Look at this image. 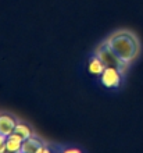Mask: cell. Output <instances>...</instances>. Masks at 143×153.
<instances>
[{"label":"cell","instance_id":"9","mask_svg":"<svg viewBox=\"0 0 143 153\" xmlns=\"http://www.w3.org/2000/svg\"><path fill=\"white\" fill-rule=\"evenodd\" d=\"M6 139H7V137H4L3 134H0V153L6 152Z\"/></svg>","mask_w":143,"mask_h":153},{"label":"cell","instance_id":"10","mask_svg":"<svg viewBox=\"0 0 143 153\" xmlns=\"http://www.w3.org/2000/svg\"><path fill=\"white\" fill-rule=\"evenodd\" d=\"M65 153H81L79 149H65L64 150Z\"/></svg>","mask_w":143,"mask_h":153},{"label":"cell","instance_id":"3","mask_svg":"<svg viewBox=\"0 0 143 153\" xmlns=\"http://www.w3.org/2000/svg\"><path fill=\"white\" fill-rule=\"evenodd\" d=\"M121 71L114 67H106L103 74L100 75V81L106 88H118L121 84Z\"/></svg>","mask_w":143,"mask_h":153},{"label":"cell","instance_id":"8","mask_svg":"<svg viewBox=\"0 0 143 153\" xmlns=\"http://www.w3.org/2000/svg\"><path fill=\"white\" fill-rule=\"evenodd\" d=\"M14 132L17 134V135H20L22 139H27V138L32 137V129L29 128L28 125L22 124V123H17L16 125V129H14Z\"/></svg>","mask_w":143,"mask_h":153},{"label":"cell","instance_id":"5","mask_svg":"<svg viewBox=\"0 0 143 153\" xmlns=\"http://www.w3.org/2000/svg\"><path fill=\"white\" fill-rule=\"evenodd\" d=\"M17 125V121L14 117L8 114H0V134H3L4 137H8L14 132Z\"/></svg>","mask_w":143,"mask_h":153},{"label":"cell","instance_id":"4","mask_svg":"<svg viewBox=\"0 0 143 153\" xmlns=\"http://www.w3.org/2000/svg\"><path fill=\"white\" fill-rule=\"evenodd\" d=\"M43 150H44L43 142L40 141L39 138L33 137V135L24 139L22 148H21L22 153H43Z\"/></svg>","mask_w":143,"mask_h":153},{"label":"cell","instance_id":"1","mask_svg":"<svg viewBox=\"0 0 143 153\" xmlns=\"http://www.w3.org/2000/svg\"><path fill=\"white\" fill-rule=\"evenodd\" d=\"M107 43L125 63H131L138 56V52H139L138 40L129 32L115 33L107 40Z\"/></svg>","mask_w":143,"mask_h":153},{"label":"cell","instance_id":"6","mask_svg":"<svg viewBox=\"0 0 143 153\" xmlns=\"http://www.w3.org/2000/svg\"><path fill=\"white\" fill-rule=\"evenodd\" d=\"M22 142H24V139H22L20 135H17L16 132H13L11 135H8L7 139H6V149H7V152H13V153L21 152Z\"/></svg>","mask_w":143,"mask_h":153},{"label":"cell","instance_id":"7","mask_svg":"<svg viewBox=\"0 0 143 153\" xmlns=\"http://www.w3.org/2000/svg\"><path fill=\"white\" fill-rule=\"evenodd\" d=\"M87 70H89V73L93 74V75H102L103 71L106 70V64H104L97 56H95L89 60V67H87Z\"/></svg>","mask_w":143,"mask_h":153},{"label":"cell","instance_id":"2","mask_svg":"<svg viewBox=\"0 0 143 153\" xmlns=\"http://www.w3.org/2000/svg\"><path fill=\"white\" fill-rule=\"evenodd\" d=\"M96 56L106 64V67H114V68L119 70L121 73H124V71L127 70L128 63H125V61L110 48L108 43H104L103 46H100V48L97 49V52H96Z\"/></svg>","mask_w":143,"mask_h":153}]
</instances>
